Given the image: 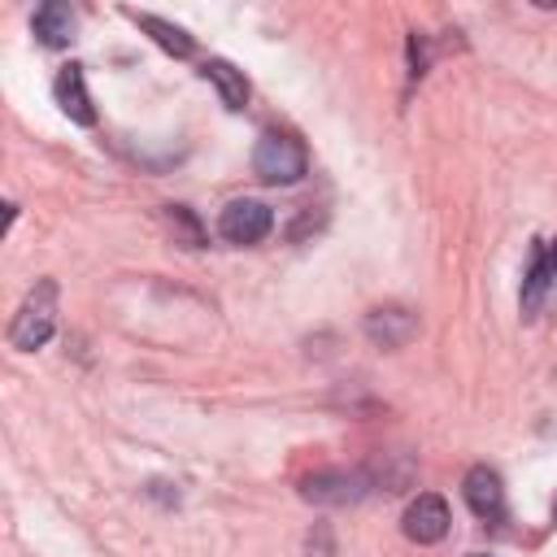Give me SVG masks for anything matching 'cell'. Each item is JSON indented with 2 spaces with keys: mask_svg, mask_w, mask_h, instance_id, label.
<instances>
[{
  "mask_svg": "<svg viewBox=\"0 0 557 557\" xmlns=\"http://www.w3.org/2000/svg\"><path fill=\"white\" fill-rule=\"evenodd\" d=\"M57 326V283L52 278H39L30 287V296L22 300V309L13 313V326H9V344L17 352H30L39 348Z\"/></svg>",
  "mask_w": 557,
  "mask_h": 557,
  "instance_id": "cell-1",
  "label": "cell"
},
{
  "mask_svg": "<svg viewBox=\"0 0 557 557\" xmlns=\"http://www.w3.org/2000/svg\"><path fill=\"white\" fill-rule=\"evenodd\" d=\"M252 170H257L261 183H274V187L296 183V178H305V170H309L305 144L292 139V135L265 131V135L257 139V148H252Z\"/></svg>",
  "mask_w": 557,
  "mask_h": 557,
  "instance_id": "cell-2",
  "label": "cell"
},
{
  "mask_svg": "<svg viewBox=\"0 0 557 557\" xmlns=\"http://www.w3.org/2000/svg\"><path fill=\"white\" fill-rule=\"evenodd\" d=\"M370 492V479L361 470H318L300 483V496L309 505H357Z\"/></svg>",
  "mask_w": 557,
  "mask_h": 557,
  "instance_id": "cell-3",
  "label": "cell"
},
{
  "mask_svg": "<svg viewBox=\"0 0 557 557\" xmlns=\"http://www.w3.org/2000/svg\"><path fill=\"white\" fill-rule=\"evenodd\" d=\"M270 226H274V213L261 200H231L218 218V231L231 244H257V239L270 235Z\"/></svg>",
  "mask_w": 557,
  "mask_h": 557,
  "instance_id": "cell-4",
  "label": "cell"
},
{
  "mask_svg": "<svg viewBox=\"0 0 557 557\" xmlns=\"http://www.w3.org/2000/svg\"><path fill=\"white\" fill-rule=\"evenodd\" d=\"M448 505H444V496H435V492H422L418 500H409V509H405V535L413 540V544H440L444 535H448Z\"/></svg>",
  "mask_w": 557,
  "mask_h": 557,
  "instance_id": "cell-5",
  "label": "cell"
},
{
  "mask_svg": "<svg viewBox=\"0 0 557 557\" xmlns=\"http://www.w3.org/2000/svg\"><path fill=\"white\" fill-rule=\"evenodd\" d=\"M461 496H466V505L479 513V518H500L505 513V483H500V474L492 470V466H474V470H466V479H461Z\"/></svg>",
  "mask_w": 557,
  "mask_h": 557,
  "instance_id": "cell-6",
  "label": "cell"
},
{
  "mask_svg": "<svg viewBox=\"0 0 557 557\" xmlns=\"http://www.w3.org/2000/svg\"><path fill=\"white\" fill-rule=\"evenodd\" d=\"M366 335L374 344H383V348H400V344H409L418 335V318L409 309H400V305H383V309L366 313Z\"/></svg>",
  "mask_w": 557,
  "mask_h": 557,
  "instance_id": "cell-7",
  "label": "cell"
},
{
  "mask_svg": "<svg viewBox=\"0 0 557 557\" xmlns=\"http://www.w3.org/2000/svg\"><path fill=\"white\" fill-rule=\"evenodd\" d=\"M52 91H57V104H61V113H65L70 122H78V126H91V122H96L91 96H87V87H83V65H65V70L57 74Z\"/></svg>",
  "mask_w": 557,
  "mask_h": 557,
  "instance_id": "cell-8",
  "label": "cell"
},
{
  "mask_svg": "<svg viewBox=\"0 0 557 557\" xmlns=\"http://www.w3.org/2000/svg\"><path fill=\"white\" fill-rule=\"evenodd\" d=\"M74 26H78V17H74V9L61 4V0H48V4L35 9V39H39L44 48H65V44L74 39Z\"/></svg>",
  "mask_w": 557,
  "mask_h": 557,
  "instance_id": "cell-9",
  "label": "cell"
},
{
  "mask_svg": "<svg viewBox=\"0 0 557 557\" xmlns=\"http://www.w3.org/2000/svg\"><path fill=\"white\" fill-rule=\"evenodd\" d=\"M200 74L218 87V96H222L226 109H244V100H248V78H244V70H235V65L222 61V57H209Z\"/></svg>",
  "mask_w": 557,
  "mask_h": 557,
  "instance_id": "cell-10",
  "label": "cell"
},
{
  "mask_svg": "<svg viewBox=\"0 0 557 557\" xmlns=\"http://www.w3.org/2000/svg\"><path fill=\"white\" fill-rule=\"evenodd\" d=\"M126 17H131V22H139V26H144V30H148L165 52H174V57H191V52H196V39H191L183 26H174V22H165V17H152V13H135V9H131Z\"/></svg>",
  "mask_w": 557,
  "mask_h": 557,
  "instance_id": "cell-11",
  "label": "cell"
},
{
  "mask_svg": "<svg viewBox=\"0 0 557 557\" xmlns=\"http://www.w3.org/2000/svg\"><path fill=\"white\" fill-rule=\"evenodd\" d=\"M548 265H544V248H535L531 257V270H527V283H522V313L531 318L540 305H544V292H548Z\"/></svg>",
  "mask_w": 557,
  "mask_h": 557,
  "instance_id": "cell-12",
  "label": "cell"
},
{
  "mask_svg": "<svg viewBox=\"0 0 557 557\" xmlns=\"http://www.w3.org/2000/svg\"><path fill=\"white\" fill-rule=\"evenodd\" d=\"M170 222H174V226H178V231L187 235V248H200V244H205V235H200L196 218H191V213H187L183 205H174V209H170Z\"/></svg>",
  "mask_w": 557,
  "mask_h": 557,
  "instance_id": "cell-13",
  "label": "cell"
},
{
  "mask_svg": "<svg viewBox=\"0 0 557 557\" xmlns=\"http://www.w3.org/2000/svg\"><path fill=\"white\" fill-rule=\"evenodd\" d=\"M318 548V557H331V540H326V527H318V535H309V553Z\"/></svg>",
  "mask_w": 557,
  "mask_h": 557,
  "instance_id": "cell-14",
  "label": "cell"
},
{
  "mask_svg": "<svg viewBox=\"0 0 557 557\" xmlns=\"http://www.w3.org/2000/svg\"><path fill=\"white\" fill-rule=\"evenodd\" d=\"M544 265H548V283L557 287V244H553V248H544Z\"/></svg>",
  "mask_w": 557,
  "mask_h": 557,
  "instance_id": "cell-15",
  "label": "cell"
},
{
  "mask_svg": "<svg viewBox=\"0 0 557 557\" xmlns=\"http://www.w3.org/2000/svg\"><path fill=\"white\" fill-rule=\"evenodd\" d=\"M553 522H557V500H553Z\"/></svg>",
  "mask_w": 557,
  "mask_h": 557,
  "instance_id": "cell-16",
  "label": "cell"
},
{
  "mask_svg": "<svg viewBox=\"0 0 557 557\" xmlns=\"http://www.w3.org/2000/svg\"><path fill=\"white\" fill-rule=\"evenodd\" d=\"M466 557H487V553H466Z\"/></svg>",
  "mask_w": 557,
  "mask_h": 557,
  "instance_id": "cell-17",
  "label": "cell"
}]
</instances>
